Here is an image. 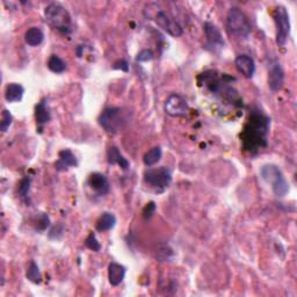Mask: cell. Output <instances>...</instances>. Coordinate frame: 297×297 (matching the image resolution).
<instances>
[{
	"instance_id": "cell-1",
	"label": "cell",
	"mask_w": 297,
	"mask_h": 297,
	"mask_svg": "<svg viewBox=\"0 0 297 297\" xmlns=\"http://www.w3.org/2000/svg\"><path fill=\"white\" fill-rule=\"evenodd\" d=\"M270 121L259 109L252 111L244 132L240 135L243 147L250 152H257L267 145V135Z\"/></svg>"
},
{
	"instance_id": "cell-2",
	"label": "cell",
	"mask_w": 297,
	"mask_h": 297,
	"mask_svg": "<svg viewBox=\"0 0 297 297\" xmlns=\"http://www.w3.org/2000/svg\"><path fill=\"white\" fill-rule=\"evenodd\" d=\"M130 122V112L121 107H108L100 114L99 124L109 134H117Z\"/></svg>"
},
{
	"instance_id": "cell-3",
	"label": "cell",
	"mask_w": 297,
	"mask_h": 297,
	"mask_svg": "<svg viewBox=\"0 0 297 297\" xmlns=\"http://www.w3.org/2000/svg\"><path fill=\"white\" fill-rule=\"evenodd\" d=\"M45 16L47 23L54 29L63 34L71 33V16H70L67 8L63 7L60 4H49L45 10Z\"/></svg>"
},
{
	"instance_id": "cell-4",
	"label": "cell",
	"mask_w": 297,
	"mask_h": 297,
	"mask_svg": "<svg viewBox=\"0 0 297 297\" xmlns=\"http://www.w3.org/2000/svg\"><path fill=\"white\" fill-rule=\"evenodd\" d=\"M226 27L232 36L245 40L251 34V25L247 16L243 11L237 7H232L229 10L228 17H226Z\"/></svg>"
},
{
	"instance_id": "cell-5",
	"label": "cell",
	"mask_w": 297,
	"mask_h": 297,
	"mask_svg": "<svg viewBox=\"0 0 297 297\" xmlns=\"http://www.w3.org/2000/svg\"><path fill=\"white\" fill-rule=\"evenodd\" d=\"M260 174L266 182L270 183L273 193L279 198H283L289 192V183L277 165H264L260 169Z\"/></svg>"
},
{
	"instance_id": "cell-6",
	"label": "cell",
	"mask_w": 297,
	"mask_h": 297,
	"mask_svg": "<svg viewBox=\"0 0 297 297\" xmlns=\"http://www.w3.org/2000/svg\"><path fill=\"white\" fill-rule=\"evenodd\" d=\"M144 181L157 193H163L172 181V174L167 167L148 169L144 173Z\"/></svg>"
},
{
	"instance_id": "cell-7",
	"label": "cell",
	"mask_w": 297,
	"mask_h": 297,
	"mask_svg": "<svg viewBox=\"0 0 297 297\" xmlns=\"http://www.w3.org/2000/svg\"><path fill=\"white\" fill-rule=\"evenodd\" d=\"M274 20L277 25V45L285 47L290 35V20L286 7L278 6L275 8Z\"/></svg>"
},
{
	"instance_id": "cell-8",
	"label": "cell",
	"mask_w": 297,
	"mask_h": 297,
	"mask_svg": "<svg viewBox=\"0 0 297 297\" xmlns=\"http://www.w3.org/2000/svg\"><path fill=\"white\" fill-rule=\"evenodd\" d=\"M154 20L161 29L165 30L166 33L169 34L173 37L181 36L183 33L182 27L179 25V23H177V20H174L173 17L164 10L157 11L154 16Z\"/></svg>"
},
{
	"instance_id": "cell-9",
	"label": "cell",
	"mask_w": 297,
	"mask_h": 297,
	"mask_svg": "<svg viewBox=\"0 0 297 297\" xmlns=\"http://www.w3.org/2000/svg\"><path fill=\"white\" fill-rule=\"evenodd\" d=\"M164 109L166 114L173 117H182L188 114L189 107L186 99L179 94H171L165 102Z\"/></svg>"
},
{
	"instance_id": "cell-10",
	"label": "cell",
	"mask_w": 297,
	"mask_h": 297,
	"mask_svg": "<svg viewBox=\"0 0 297 297\" xmlns=\"http://www.w3.org/2000/svg\"><path fill=\"white\" fill-rule=\"evenodd\" d=\"M204 34H206L207 38L206 43L207 49L216 51L224 46V40H223L220 29H218L214 24L211 23L204 24Z\"/></svg>"
},
{
	"instance_id": "cell-11",
	"label": "cell",
	"mask_w": 297,
	"mask_h": 297,
	"mask_svg": "<svg viewBox=\"0 0 297 297\" xmlns=\"http://www.w3.org/2000/svg\"><path fill=\"white\" fill-rule=\"evenodd\" d=\"M283 84H285V72L281 65L275 62L270 65L268 72V86L272 92H279L282 90Z\"/></svg>"
},
{
	"instance_id": "cell-12",
	"label": "cell",
	"mask_w": 297,
	"mask_h": 297,
	"mask_svg": "<svg viewBox=\"0 0 297 297\" xmlns=\"http://www.w3.org/2000/svg\"><path fill=\"white\" fill-rule=\"evenodd\" d=\"M89 185L91 186V188L93 189L98 195H106L109 193V189H111V185H109V181L107 177L102 173L95 172L92 173L89 178Z\"/></svg>"
},
{
	"instance_id": "cell-13",
	"label": "cell",
	"mask_w": 297,
	"mask_h": 297,
	"mask_svg": "<svg viewBox=\"0 0 297 297\" xmlns=\"http://www.w3.org/2000/svg\"><path fill=\"white\" fill-rule=\"evenodd\" d=\"M236 68L247 79H251L256 73V63L252 57L247 55H239L235 60Z\"/></svg>"
},
{
	"instance_id": "cell-14",
	"label": "cell",
	"mask_w": 297,
	"mask_h": 297,
	"mask_svg": "<svg viewBox=\"0 0 297 297\" xmlns=\"http://www.w3.org/2000/svg\"><path fill=\"white\" fill-rule=\"evenodd\" d=\"M78 165V161L76 156L72 154L71 150L69 148H64V150L59 151L58 154V160L55 163V168L59 172L68 171L70 167H76Z\"/></svg>"
},
{
	"instance_id": "cell-15",
	"label": "cell",
	"mask_w": 297,
	"mask_h": 297,
	"mask_svg": "<svg viewBox=\"0 0 297 297\" xmlns=\"http://www.w3.org/2000/svg\"><path fill=\"white\" fill-rule=\"evenodd\" d=\"M126 268L123 265L112 263L108 266V280L112 286H119L124 280Z\"/></svg>"
},
{
	"instance_id": "cell-16",
	"label": "cell",
	"mask_w": 297,
	"mask_h": 297,
	"mask_svg": "<svg viewBox=\"0 0 297 297\" xmlns=\"http://www.w3.org/2000/svg\"><path fill=\"white\" fill-rule=\"evenodd\" d=\"M35 119H36V123L41 126L47 124L48 122L51 120L50 109L48 107V101L43 99L42 101L38 102L35 107Z\"/></svg>"
},
{
	"instance_id": "cell-17",
	"label": "cell",
	"mask_w": 297,
	"mask_h": 297,
	"mask_svg": "<svg viewBox=\"0 0 297 297\" xmlns=\"http://www.w3.org/2000/svg\"><path fill=\"white\" fill-rule=\"evenodd\" d=\"M107 161L109 165H119L123 169L129 167V161L121 155L120 150L116 146H111L107 150Z\"/></svg>"
},
{
	"instance_id": "cell-18",
	"label": "cell",
	"mask_w": 297,
	"mask_h": 297,
	"mask_svg": "<svg viewBox=\"0 0 297 297\" xmlns=\"http://www.w3.org/2000/svg\"><path fill=\"white\" fill-rule=\"evenodd\" d=\"M25 93V89L20 84H15V82H12V84L7 85L5 90V99L8 102H19L23 100Z\"/></svg>"
},
{
	"instance_id": "cell-19",
	"label": "cell",
	"mask_w": 297,
	"mask_h": 297,
	"mask_svg": "<svg viewBox=\"0 0 297 297\" xmlns=\"http://www.w3.org/2000/svg\"><path fill=\"white\" fill-rule=\"evenodd\" d=\"M45 40V34L42 30L37 27H33L28 29L25 34V41L30 47H37Z\"/></svg>"
},
{
	"instance_id": "cell-20",
	"label": "cell",
	"mask_w": 297,
	"mask_h": 297,
	"mask_svg": "<svg viewBox=\"0 0 297 297\" xmlns=\"http://www.w3.org/2000/svg\"><path fill=\"white\" fill-rule=\"evenodd\" d=\"M116 224V217L112 213H103L97 223V230L100 232L109 231L114 228Z\"/></svg>"
},
{
	"instance_id": "cell-21",
	"label": "cell",
	"mask_w": 297,
	"mask_h": 297,
	"mask_svg": "<svg viewBox=\"0 0 297 297\" xmlns=\"http://www.w3.org/2000/svg\"><path fill=\"white\" fill-rule=\"evenodd\" d=\"M161 156H163V151H161V147L156 146L152 147L151 150H148L145 155L143 157V163L146 166H154L161 159Z\"/></svg>"
},
{
	"instance_id": "cell-22",
	"label": "cell",
	"mask_w": 297,
	"mask_h": 297,
	"mask_svg": "<svg viewBox=\"0 0 297 297\" xmlns=\"http://www.w3.org/2000/svg\"><path fill=\"white\" fill-rule=\"evenodd\" d=\"M48 68L54 73H63L67 70V63L57 55H51L48 60Z\"/></svg>"
},
{
	"instance_id": "cell-23",
	"label": "cell",
	"mask_w": 297,
	"mask_h": 297,
	"mask_svg": "<svg viewBox=\"0 0 297 297\" xmlns=\"http://www.w3.org/2000/svg\"><path fill=\"white\" fill-rule=\"evenodd\" d=\"M155 257L157 261L163 263V261H167L171 259V258L173 257V251H172V248L168 245H166V244H160V245L157 247V250L155 251Z\"/></svg>"
},
{
	"instance_id": "cell-24",
	"label": "cell",
	"mask_w": 297,
	"mask_h": 297,
	"mask_svg": "<svg viewBox=\"0 0 297 297\" xmlns=\"http://www.w3.org/2000/svg\"><path fill=\"white\" fill-rule=\"evenodd\" d=\"M27 279L33 283H40L41 282V273L40 268H38L37 264L34 260L30 261V264L27 268Z\"/></svg>"
},
{
	"instance_id": "cell-25",
	"label": "cell",
	"mask_w": 297,
	"mask_h": 297,
	"mask_svg": "<svg viewBox=\"0 0 297 297\" xmlns=\"http://www.w3.org/2000/svg\"><path fill=\"white\" fill-rule=\"evenodd\" d=\"M29 189H30V178L25 177L20 181L19 185V195L21 200H24L26 203H29Z\"/></svg>"
},
{
	"instance_id": "cell-26",
	"label": "cell",
	"mask_w": 297,
	"mask_h": 297,
	"mask_svg": "<svg viewBox=\"0 0 297 297\" xmlns=\"http://www.w3.org/2000/svg\"><path fill=\"white\" fill-rule=\"evenodd\" d=\"M12 121H13V116L10 113V111L4 109L3 114H2V122H0V130H2L3 133H6L12 124Z\"/></svg>"
},
{
	"instance_id": "cell-27",
	"label": "cell",
	"mask_w": 297,
	"mask_h": 297,
	"mask_svg": "<svg viewBox=\"0 0 297 297\" xmlns=\"http://www.w3.org/2000/svg\"><path fill=\"white\" fill-rule=\"evenodd\" d=\"M85 246L94 252H99L100 250H101V245H100V243L98 242V239L93 232H91L89 237L86 238Z\"/></svg>"
},
{
	"instance_id": "cell-28",
	"label": "cell",
	"mask_w": 297,
	"mask_h": 297,
	"mask_svg": "<svg viewBox=\"0 0 297 297\" xmlns=\"http://www.w3.org/2000/svg\"><path fill=\"white\" fill-rule=\"evenodd\" d=\"M154 59V52L148 49H144L138 52L136 56V62H148V60Z\"/></svg>"
},
{
	"instance_id": "cell-29",
	"label": "cell",
	"mask_w": 297,
	"mask_h": 297,
	"mask_svg": "<svg viewBox=\"0 0 297 297\" xmlns=\"http://www.w3.org/2000/svg\"><path fill=\"white\" fill-rule=\"evenodd\" d=\"M156 211V204L155 202H150L147 203L145 207L143 209V217L145 218V220H148V218H151L154 216V214Z\"/></svg>"
},
{
	"instance_id": "cell-30",
	"label": "cell",
	"mask_w": 297,
	"mask_h": 297,
	"mask_svg": "<svg viewBox=\"0 0 297 297\" xmlns=\"http://www.w3.org/2000/svg\"><path fill=\"white\" fill-rule=\"evenodd\" d=\"M49 225H50L49 217H48V215H46V214H42L40 218L37 220V225H36L37 229L38 230H46Z\"/></svg>"
},
{
	"instance_id": "cell-31",
	"label": "cell",
	"mask_w": 297,
	"mask_h": 297,
	"mask_svg": "<svg viewBox=\"0 0 297 297\" xmlns=\"http://www.w3.org/2000/svg\"><path fill=\"white\" fill-rule=\"evenodd\" d=\"M114 69H121L126 72L129 70V67H128V63H126L125 60H119V62L114 64Z\"/></svg>"
}]
</instances>
